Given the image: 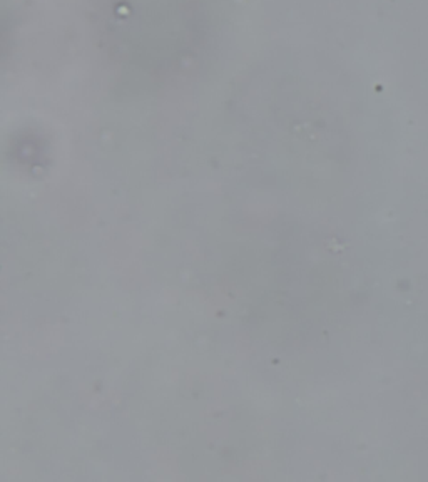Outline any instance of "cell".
<instances>
[{"label": "cell", "instance_id": "cell-1", "mask_svg": "<svg viewBox=\"0 0 428 482\" xmlns=\"http://www.w3.org/2000/svg\"><path fill=\"white\" fill-rule=\"evenodd\" d=\"M191 0H111L109 32L122 56L142 65L178 54L185 39Z\"/></svg>", "mask_w": 428, "mask_h": 482}]
</instances>
